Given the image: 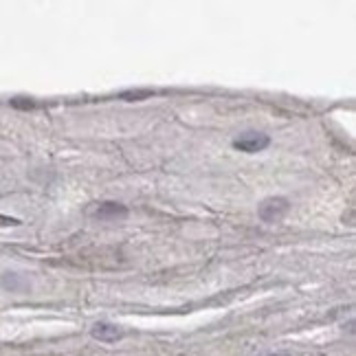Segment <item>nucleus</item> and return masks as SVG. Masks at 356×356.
<instances>
[{
  "mask_svg": "<svg viewBox=\"0 0 356 356\" xmlns=\"http://www.w3.org/2000/svg\"><path fill=\"white\" fill-rule=\"evenodd\" d=\"M268 145H270V136L262 134V132H246L234 141V147L240 149V152H246V154L262 152V149H266Z\"/></svg>",
  "mask_w": 356,
  "mask_h": 356,
  "instance_id": "obj_2",
  "label": "nucleus"
},
{
  "mask_svg": "<svg viewBox=\"0 0 356 356\" xmlns=\"http://www.w3.org/2000/svg\"><path fill=\"white\" fill-rule=\"evenodd\" d=\"M11 106L13 108H33V102H20V97L11 99Z\"/></svg>",
  "mask_w": 356,
  "mask_h": 356,
  "instance_id": "obj_6",
  "label": "nucleus"
},
{
  "mask_svg": "<svg viewBox=\"0 0 356 356\" xmlns=\"http://www.w3.org/2000/svg\"><path fill=\"white\" fill-rule=\"evenodd\" d=\"M20 220L18 218H7V216H0V227H18Z\"/></svg>",
  "mask_w": 356,
  "mask_h": 356,
  "instance_id": "obj_5",
  "label": "nucleus"
},
{
  "mask_svg": "<svg viewBox=\"0 0 356 356\" xmlns=\"http://www.w3.org/2000/svg\"><path fill=\"white\" fill-rule=\"evenodd\" d=\"M90 337L95 341H99V343H119V341L126 337V332H123V327H119L117 323L97 321L90 327Z\"/></svg>",
  "mask_w": 356,
  "mask_h": 356,
  "instance_id": "obj_3",
  "label": "nucleus"
},
{
  "mask_svg": "<svg viewBox=\"0 0 356 356\" xmlns=\"http://www.w3.org/2000/svg\"><path fill=\"white\" fill-rule=\"evenodd\" d=\"M291 211V200L284 198V196H270V198H264L262 202H259L257 207V216L259 220H264L268 225L273 222H280L282 218Z\"/></svg>",
  "mask_w": 356,
  "mask_h": 356,
  "instance_id": "obj_1",
  "label": "nucleus"
},
{
  "mask_svg": "<svg viewBox=\"0 0 356 356\" xmlns=\"http://www.w3.org/2000/svg\"><path fill=\"white\" fill-rule=\"evenodd\" d=\"M130 211L126 204H121V202H115V200H106L102 202L97 211H95V218L97 220H121V218H126Z\"/></svg>",
  "mask_w": 356,
  "mask_h": 356,
  "instance_id": "obj_4",
  "label": "nucleus"
},
{
  "mask_svg": "<svg viewBox=\"0 0 356 356\" xmlns=\"http://www.w3.org/2000/svg\"><path fill=\"white\" fill-rule=\"evenodd\" d=\"M264 356H295V354H289V352H273V354H264Z\"/></svg>",
  "mask_w": 356,
  "mask_h": 356,
  "instance_id": "obj_7",
  "label": "nucleus"
}]
</instances>
